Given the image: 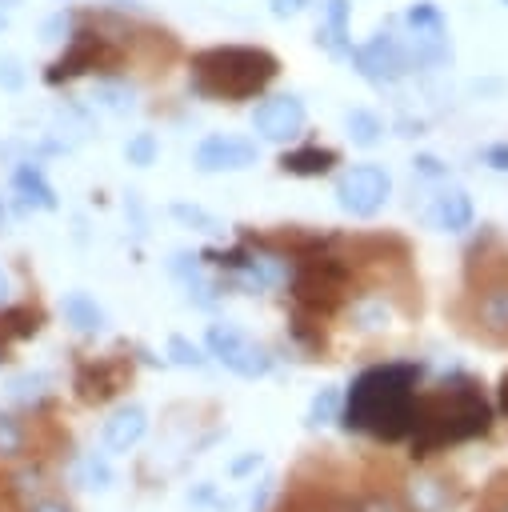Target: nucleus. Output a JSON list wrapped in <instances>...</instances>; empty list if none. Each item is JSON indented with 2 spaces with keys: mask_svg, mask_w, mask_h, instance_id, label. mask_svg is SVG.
<instances>
[{
  "mask_svg": "<svg viewBox=\"0 0 508 512\" xmlns=\"http://www.w3.org/2000/svg\"><path fill=\"white\" fill-rule=\"evenodd\" d=\"M76 484H80V488H108V484H112L108 460L96 456V452H88V456L76 464Z\"/></svg>",
  "mask_w": 508,
  "mask_h": 512,
  "instance_id": "nucleus-29",
  "label": "nucleus"
},
{
  "mask_svg": "<svg viewBox=\"0 0 508 512\" xmlns=\"http://www.w3.org/2000/svg\"><path fill=\"white\" fill-rule=\"evenodd\" d=\"M168 272L180 280V288L188 292V300H192L196 308H212V304H216V284L204 276V260H200L196 252H172Z\"/></svg>",
  "mask_w": 508,
  "mask_h": 512,
  "instance_id": "nucleus-16",
  "label": "nucleus"
},
{
  "mask_svg": "<svg viewBox=\"0 0 508 512\" xmlns=\"http://www.w3.org/2000/svg\"><path fill=\"white\" fill-rule=\"evenodd\" d=\"M32 456V428L20 412L0 408V464H20Z\"/></svg>",
  "mask_w": 508,
  "mask_h": 512,
  "instance_id": "nucleus-21",
  "label": "nucleus"
},
{
  "mask_svg": "<svg viewBox=\"0 0 508 512\" xmlns=\"http://www.w3.org/2000/svg\"><path fill=\"white\" fill-rule=\"evenodd\" d=\"M500 408H504V416H508V372H504V380H500Z\"/></svg>",
  "mask_w": 508,
  "mask_h": 512,
  "instance_id": "nucleus-42",
  "label": "nucleus"
},
{
  "mask_svg": "<svg viewBox=\"0 0 508 512\" xmlns=\"http://www.w3.org/2000/svg\"><path fill=\"white\" fill-rule=\"evenodd\" d=\"M452 480H444V476H432V472H420L412 484H408V492H412V504H416V512H444V508H452V488H448Z\"/></svg>",
  "mask_w": 508,
  "mask_h": 512,
  "instance_id": "nucleus-23",
  "label": "nucleus"
},
{
  "mask_svg": "<svg viewBox=\"0 0 508 512\" xmlns=\"http://www.w3.org/2000/svg\"><path fill=\"white\" fill-rule=\"evenodd\" d=\"M68 28H72L68 12H56V16L44 24V40H64V36H68Z\"/></svg>",
  "mask_w": 508,
  "mask_h": 512,
  "instance_id": "nucleus-37",
  "label": "nucleus"
},
{
  "mask_svg": "<svg viewBox=\"0 0 508 512\" xmlns=\"http://www.w3.org/2000/svg\"><path fill=\"white\" fill-rule=\"evenodd\" d=\"M316 44L328 56L348 60V52H352V0H320Z\"/></svg>",
  "mask_w": 508,
  "mask_h": 512,
  "instance_id": "nucleus-13",
  "label": "nucleus"
},
{
  "mask_svg": "<svg viewBox=\"0 0 508 512\" xmlns=\"http://www.w3.org/2000/svg\"><path fill=\"white\" fill-rule=\"evenodd\" d=\"M260 160V144L248 136H232V132H208L196 148H192V164L204 176L216 172H244Z\"/></svg>",
  "mask_w": 508,
  "mask_h": 512,
  "instance_id": "nucleus-10",
  "label": "nucleus"
},
{
  "mask_svg": "<svg viewBox=\"0 0 508 512\" xmlns=\"http://www.w3.org/2000/svg\"><path fill=\"white\" fill-rule=\"evenodd\" d=\"M288 288H292V300L300 312L328 316L348 292V264L340 256H328V252L300 256V260H292Z\"/></svg>",
  "mask_w": 508,
  "mask_h": 512,
  "instance_id": "nucleus-4",
  "label": "nucleus"
},
{
  "mask_svg": "<svg viewBox=\"0 0 508 512\" xmlns=\"http://www.w3.org/2000/svg\"><path fill=\"white\" fill-rule=\"evenodd\" d=\"M476 324L488 336L508 340V276H496L476 292Z\"/></svg>",
  "mask_w": 508,
  "mask_h": 512,
  "instance_id": "nucleus-17",
  "label": "nucleus"
},
{
  "mask_svg": "<svg viewBox=\"0 0 508 512\" xmlns=\"http://www.w3.org/2000/svg\"><path fill=\"white\" fill-rule=\"evenodd\" d=\"M336 164H340V156H336L332 148H320V144H300V148H288V152H280V172H288V176H300V180H316V176H328Z\"/></svg>",
  "mask_w": 508,
  "mask_h": 512,
  "instance_id": "nucleus-19",
  "label": "nucleus"
},
{
  "mask_svg": "<svg viewBox=\"0 0 508 512\" xmlns=\"http://www.w3.org/2000/svg\"><path fill=\"white\" fill-rule=\"evenodd\" d=\"M472 220H476V208L464 188H440L428 204V224L436 232H468Z\"/></svg>",
  "mask_w": 508,
  "mask_h": 512,
  "instance_id": "nucleus-15",
  "label": "nucleus"
},
{
  "mask_svg": "<svg viewBox=\"0 0 508 512\" xmlns=\"http://www.w3.org/2000/svg\"><path fill=\"white\" fill-rule=\"evenodd\" d=\"M172 216L180 220V224H188V228H196V232H208V236H216L224 224L216 220V216H208L200 204H172Z\"/></svg>",
  "mask_w": 508,
  "mask_h": 512,
  "instance_id": "nucleus-30",
  "label": "nucleus"
},
{
  "mask_svg": "<svg viewBox=\"0 0 508 512\" xmlns=\"http://www.w3.org/2000/svg\"><path fill=\"white\" fill-rule=\"evenodd\" d=\"M492 428V408L484 400V388L472 376H448L432 392L416 396L412 412V456H432L444 444H460L472 436H484Z\"/></svg>",
  "mask_w": 508,
  "mask_h": 512,
  "instance_id": "nucleus-2",
  "label": "nucleus"
},
{
  "mask_svg": "<svg viewBox=\"0 0 508 512\" xmlns=\"http://www.w3.org/2000/svg\"><path fill=\"white\" fill-rule=\"evenodd\" d=\"M420 364H376L360 372L344 396L340 424L348 432H368L376 440H400L412 432Z\"/></svg>",
  "mask_w": 508,
  "mask_h": 512,
  "instance_id": "nucleus-1",
  "label": "nucleus"
},
{
  "mask_svg": "<svg viewBox=\"0 0 508 512\" xmlns=\"http://www.w3.org/2000/svg\"><path fill=\"white\" fill-rule=\"evenodd\" d=\"M4 24H8V20H4V12H0V32H4Z\"/></svg>",
  "mask_w": 508,
  "mask_h": 512,
  "instance_id": "nucleus-46",
  "label": "nucleus"
},
{
  "mask_svg": "<svg viewBox=\"0 0 508 512\" xmlns=\"http://www.w3.org/2000/svg\"><path fill=\"white\" fill-rule=\"evenodd\" d=\"M168 356H172V364H180V368H204V364H208V356H204L192 340H184V336H172V340H168Z\"/></svg>",
  "mask_w": 508,
  "mask_h": 512,
  "instance_id": "nucleus-31",
  "label": "nucleus"
},
{
  "mask_svg": "<svg viewBox=\"0 0 508 512\" xmlns=\"http://www.w3.org/2000/svg\"><path fill=\"white\" fill-rule=\"evenodd\" d=\"M356 508H360V512H408L392 492H368V496H356Z\"/></svg>",
  "mask_w": 508,
  "mask_h": 512,
  "instance_id": "nucleus-33",
  "label": "nucleus"
},
{
  "mask_svg": "<svg viewBox=\"0 0 508 512\" xmlns=\"http://www.w3.org/2000/svg\"><path fill=\"white\" fill-rule=\"evenodd\" d=\"M280 76V60L260 44H216L192 56L188 88L200 100L240 104L260 96Z\"/></svg>",
  "mask_w": 508,
  "mask_h": 512,
  "instance_id": "nucleus-3",
  "label": "nucleus"
},
{
  "mask_svg": "<svg viewBox=\"0 0 508 512\" xmlns=\"http://www.w3.org/2000/svg\"><path fill=\"white\" fill-rule=\"evenodd\" d=\"M484 512H508V492L496 488V492L488 496V508H484Z\"/></svg>",
  "mask_w": 508,
  "mask_h": 512,
  "instance_id": "nucleus-40",
  "label": "nucleus"
},
{
  "mask_svg": "<svg viewBox=\"0 0 508 512\" xmlns=\"http://www.w3.org/2000/svg\"><path fill=\"white\" fill-rule=\"evenodd\" d=\"M480 164H488L492 172H508V140L484 144V148H480Z\"/></svg>",
  "mask_w": 508,
  "mask_h": 512,
  "instance_id": "nucleus-35",
  "label": "nucleus"
},
{
  "mask_svg": "<svg viewBox=\"0 0 508 512\" xmlns=\"http://www.w3.org/2000/svg\"><path fill=\"white\" fill-rule=\"evenodd\" d=\"M144 432H148V412H144V404H120V408L104 420L100 440H104L108 452H132V448L144 440Z\"/></svg>",
  "mask_w": 508,
  "mask_h": 512,
  "instance_id": "nucleus-14",
  "label": "nucleus"
},
{
  "mask_svg": "<svg viewBox=\"0 0 508 512\" xmlns=\"http://www.w3.org/2000/svg\"><path fill=\"white\" fill-rule=\"evenodd\" d=\"M0 88H8V92L24 88V68L16 56H0Z\"/></svg>",
  "mask_w": 508,
  "mask_h": 512,
  "instance_id": "nucleus-34",
  "label": "nucleus"
},
{
  "mask_svg": "<svg viewBox=\"0 0 508 512\" xmlns=\"http://www.w3.org/2000/svg\"><path fill=\"white\" fill-rule=\"evenodd\" d=\"M12 192L20 196V204L24 208H44V212H52L60 200H56V188L48 184V176H44V168L36 164V160H20L16 168H12Z\"/></svg>",
  "mask_w": 508,
  "mask_h": 512,
  "instance_id": "nucleus-18",
  "label": "nucleus"
},
{
  "mask_svg": "<svg viewBox=\"0 0 508 512\" xmlns=\"http://www.w3.org/2000/svg\"><path fill=\"white\" fill-rule=\"evenodd\" d=\"M252 132L268 144H288L304 132L308 124V108L296 92H276V96H264L256 108H252Z\"/></svg>",
  "mask_w": 508,
  "mask_h": 512,
  "instance_id": "nucleus-9",
  "label": "nucleus"
},
{
  "mask_svg": "<svg viewBox=\"0 0 508 512\" xmlns=\"http://www.w3.org/2000/svg\"><path fill=\"white\" fill-rule=\"evenodd\" d=\"M404 52H408V72H436L452 60V40H448V16L440 12L436 0H412L404 8Z\"/></svg>",
  "mask_w": 508,
  "mask_h": 512,
  "instance_id": "nucleus-5",
  "label": "nucleus"
},
{
  "mask_svg": "<svg viewBox=\"0 0 508 512\" xmlns=\"http://www.w3.org/2000/svg\"><path fill=\"white\" fill-rule=\"evenodd\" d=\"M500 4H504V8H508V0H500Z\"/></svg>",
  "mask_w": 508,
  "mask_h": 512,
  "instance_id": "nucleus-47",
  "label": "nucleus"
},
{
  "mask_svg": "<svg viewBox=\"0 0 508 512\" xmlns=\"http://www.w3.org/2000/svg\"><path fill=\"white\" fill-rule=\"evenodd\" d=\"M156 156H160V140H156L152 132H136V136H128V144H124V160H128L132 168H152Z\"/></svg>",
  "mask_w": 508,
  "mask_h": 512,
  "instance_id": "nucleus-28",
  "label": "nucleus"
},
{
  "mask_svg": "<svg viewBox=\"0 0 508 512\" xmlns=\"http://www.w3.org/2000/svg\"><path fill=\"white\" fill-rule=\"evenodd\" d=\"M392 196V176L384 164H352L336 176V204L356 220H372Z\"/></svg>",
  "mask_w": 508,
  "mask_h": 512,
  "instance_id": "nucleus-8",
  "label": "nucleus"
},
{
  "mask_svg": "<svg viewBox=\"0 0 508 512\" xmlns=\"http://www.w3.org/2000/svg\"><path fill=\"white\" fill-rule=\"evenodd\" d=\"M40 324H44V316H40V308H32V304H4V308H0V340H4V344H8V340H28V336H36Z\"/></svg>",
  "mask_w": 508,
  "mask_h": 512,
  "instance_id": "nucleus-24",
  "label": "nucleus"
},
{
  "mask_svg": "<svg viewBox=\"0 0 508 512\" xmlns=\"http://www.w3.org/2000/svg\"><path fill=\"white\" fill-rule=\"evenodd\" d=\"M132 376V364L120 360V356H100V360H80L76 364V376H72V388H76V400L84 404H104L112 400L124 380Z\"/></svg>",
  "mask_w": 508,
  "mask_h": 512,
  "instance_id": "nucleus-11",
  "label": "nucleus"
},
{
  "mask_svg": "<svg viewBox=\"0 0 508 512\" xmlns=\"http://www.w3.org/2000/svg\"><path fill=\"white\" fill-rule=\"evenodd\" d=\"M344 132L356 148H372V144L384 140V120L372 108H348L344 112Z\"/></svg>",
  "mask_w": 508,
  "mask_h": 512,
  "instance_id": "nucleus-26",
  "label": "nucleus"
},
{
  "mask_svg": "<svg viewBox=\"0 0 508 512\" xmlns=\"http://www.w3.org/2000/svg\"><path fill=\"white\" fill-rule=\"evenodd\" d=\"M8 292H12V284H8V272L0 268V308L8 304Z\"/></svg>",
  "mask_w": 508,
  "mask_h": 512,
  "instance_id": "nucleus-41",
  "label": "nucleus"
},
{
  "mask_svg": "<svg viewBox=\"0 0 508 512\" xmlns=\"http://www.w3.org/2000/svg\"><path fill=\"white\" fill-rule=\"evenodd\" d=\"M340 412H344V396H340V388H320L316 396H312V404H308V424H332V420H340Z\"/></svg>",
  "mask_w": 508,
  "mask_h": 512,
  "instance_id": "nucleus-27",
  "label": "nucleus"
},
{
  "mask_svg": "<svg viewBox=\"0 0 508 512\" xmlns=\"http://www.w3.org/2000/svg\"><path fill=\"white\" fill-rule=\"evenodd\" d=\"M8 400L28 408V412H40L48 400H52V376L48 372H16L8 384H4Z\"/></svg>",
  "mask_w": 508,
  "mask_h": 512,
  "instance_id": "nucleus-22",
  "label": "nucleus"
},
{
  "mask_svg": "<svg viewBox=\"0 0 508 512\" xmlns=\"http://www.w3.org/2000/svg\"><path fill=\"white\" fill-rule=\"evenodd\" d=\"M60 316H64V324H68L72 332H80V336H96V332H104V324H108L104 308H100L88 292H80V288L64 292V300H60Z\"/></svg>",
  "mask_w": 508,
  "mask_h": 512,
  "instance_id": "nucleus-20",
  "label": "nucleus"
},
{
  "mask_svg": "<svg viewBox=\"0 0 508 512\" xmlns=\"http://www.w3.org/2000/svg\"><path fill=\"white\" fill-rule=\"evenodd\" d=\"M204 348H208V356H216L228 372H236V376H244V380H260V376L272 372V352H268L264 344H256L244 328L228 324V320L208 324Z\"/></svg>",
  "mask_w": 508,
  "mask_h": 512,
  "instance_id": "nucleus-6",
  "label": "nucleus"
},
{
  "mask_svg": "<svg viewBox=\"0 0 508 512\" xmlns=\"http://www.w3.org/2000/svg\"><path fill=\"white\" fill-rule=\"evenodd\" d=\"M104 56H108V48H104V36H100V32H72L68 48H64V52H60V60L44 72V80H48V84H60V80L84 76V72L100 68V64H104Z\"/></svg>",
  "mask_w": 508,
  "mask_h": 512,
  "instance_id": "nucleus-12",
  "label": "nucleus"
},
{
  "mask_svg": "<svg viewBox=\"0 0 508 512\" xmlns=\"http://www.w3.org/2000/svg\"><path fill=\"white\" fill-rule=\"evenodd\" d=\"M20 512H76V504L68 500V496H60V492H40V496H32V500H24L20 504Z\"/></svg>",
  "mask_w": 508,
  "mask_h": 512,
  "instance_id": "nucleus-32",
  "label": "nucleus"
},
{
  "mask_svg": "<svg viewBox=\"0 0 508 512\" xmlns=\"http://www.w3.org/2000/svg\"><path fill=\"white\" fill-rule=\"evenodd\" d=\"M92 100H96V108L124 116V112H132V108H136V88H132L128 80L104 76V80H96V84H92Z\"/></svg>",
  "mask_w": 508,
  "mask_h": 512,
  "instance_id": "nucleus-25",
  "label": "nucleus"
},
{
  "mask_svg": "<svg viewBox=\"0 0 508 512\" xmlns=\"http://www.w3.org/2000/svg\"><path fill=\"white\" fill-rule=\"evenodd\" d=\"M260 464H264V456H260V452H248V456H240V460L232 464V476H244V472L260 468Z\"/></svg>",
  "mask_w": 508,
  "mask_h": 512,
  "instance_id": "nucleus-39",
  "label": "nucleus"
},
{
  "mask_svg": "<svg viewBox=\"0 0 508 512\" xmlns=\"http://www.w3.org/2000/svg\"><path fill=\"white\" fill-rule=\"evenodd\" d=\"M308 4H312V0H268V8H272L276 20H292V16H300Z\"/></svg>",
  "mask_w": 508,
  "mask_h": 512,
  "instance_id": "nucleus-36",
  "label": "nucleus"
},
{
  "mask_svg": "<svg viewBox=\"0 0 508 512\" xmlns=\"http://www.w3.org/2000/svg\"><path fill=\"white\" fill-rule=\"evenodd\" d=\"M412 168H416L420 176H448V168H444L436 156H428V152H424V156H416V160H412Z\"/></svg>",
  "mask_w": 508,
  "mask_h": 512,
  "instance_id": "nucleus-38",
  "label": "nucleus"
},
{
  "mask_svg": "<svg viewBox=\"0 0 508 512\" xmlns=\"http://www.w3.org/2000/svg\"><path fill=\"white\" fill-rule=\"evenodd\" d=\"M20 0H0V12H8V8H16Z\"/></svg>",
  "mask_w": 508,
  "mask_h": 512,
  "instance_id": "nucleus-44",
  "label": "nucleus"
},
{
  "mask_svg": "<svg viewBox=\"0 0 508 512\" xmlns=\"http://www.w3.org/2000/svg\"><path fill=\"white\" fill-rule=\"evenodd\" d=\"M8 228V208H4V200H0V232Z\"/></svg>",
  "mask_w": 508,
  "mask_h": 512,
  "instance_id": "nucleus-43",
  "label": "nucleus"
},
{
  "mask_svg": "<svg viewBox=\"0 0 508 512\" xmlns=\"http://www.w3.org/2000/svg\"><path fill=\"white\" fill-rule=\"evenodd\" d=\"M4 360H8V344L0 340V368H4Z\"/></svg>",
  "mask_w": 508,
  "mask_h": 512,
  "instance_id": "nucleus-45",
  "label": "nucleus"
},
{
  "mask_svg": "<svg viewBox=\"0 0 508 512\" xmlns=\"http://www.w3.org/2000/svg\"><path fill=\"white\" fill-rule=\"evenodd\" d=\"M348 64L360 80L384 88V84H396L408 76V52H404V40L392 36L388 28H376L372 36H364L360 44H352L348 52Z\"/></svg>",
  "mask_w": 508,
  "mask_h": 512,
  "instance_id": "nucleus-7",
  "label": "nucleus"
}]
</instances>
